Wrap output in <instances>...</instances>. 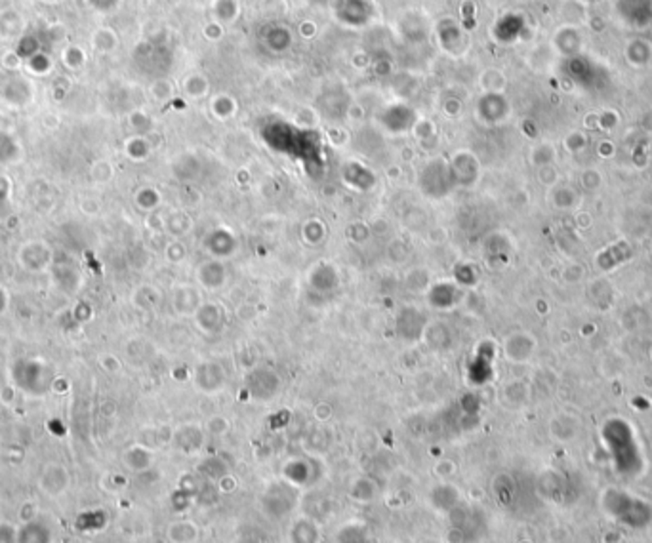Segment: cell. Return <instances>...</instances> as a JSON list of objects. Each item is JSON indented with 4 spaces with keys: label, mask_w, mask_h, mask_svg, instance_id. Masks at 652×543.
<instances>
[{
    "label": "cell",
    "mask_w": 652,
    "mask_h": 543,
    "mask_svg": "<svg viewBox=\"0 0 652 543\" xmlns=\"http://www.w3.org/2000/svg\"><path fill=\"white\" fill-rule=\"evenodd\" d=\"M46 2H57V0H46Z\"/></svg>",
    "instance_id": "cell-2"
},
{
    "label": "cell",
    "mask_w": 652,
    "mask_h": 543,
    "mask_svg": "<svg viewBox=\"0 0 652 543\" xmlns=\"http://www.w3.org/2000/svg\"><path fill=\"white\" fill-rule=\"evenodd\" d=\"M18 29H21V18L18 12L13 10H6V12L0 13V33L12 37L18 33Z\"/></svg>",
    "instance_id": "cell-1"
}]
</instances>
